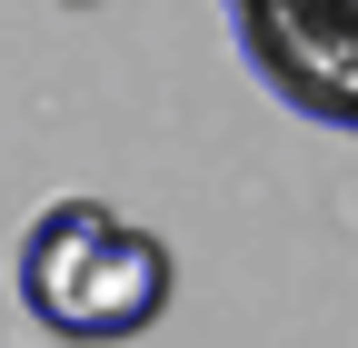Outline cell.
<instances>
[{"mask_svg": "<svg viewBox=\"0 0 358 348\" xmlns=\"http://www.w3.org/2000/svg\"><path fill=\"white\" fill-rule=\"evenodd\" d=\"M169 279H179L169 269V239L140 229V219H120L110 199H50L20 229V259H10L20 309L60 348H120V338H140L169 309Z\"/></svg>", "mask_w": 358, "mask_h": 348, "instance_id": "obj_1", "label": "cell"}, {"mask_svg": "<svg viewBox=\"0 0 358 348\" xmlns=\"http://www.w3.org/2000/svg\"><path fill=\"white\" fill-rule=\"evenodd\" d=\"M229 30L299 119L358 129V0H229Z\"/></svg>", "mask_w": 358, "mask_h": 348, "instance_id": "obj_2", "label": "cell"}]
</instances>
